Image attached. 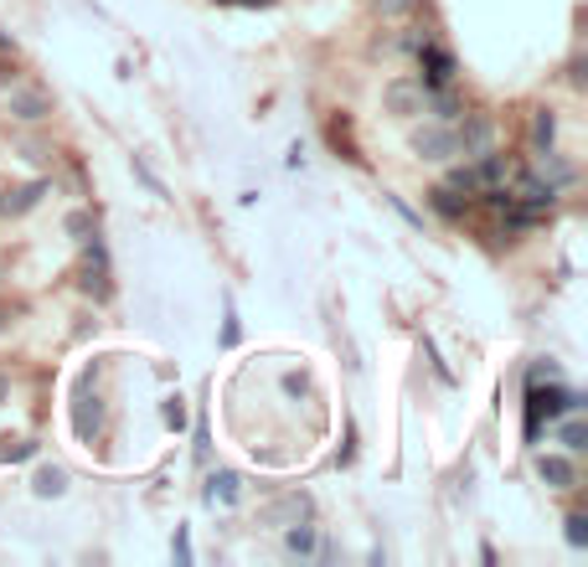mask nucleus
Returning a JSON list of instances; mask_svg holds the SVG:
<instances>
[{
	"instance_id": "nucleus-6",
	"label": "nucleus",
	"mask_w": 588,
	"mask_h": 567,
	"mask_svg": "<svg viewBox=\"0 0 588 567\" xmlns=\"http://www.w3.org/2000/svg\"><path fill=\"white\" fill-rule=\"evenodd\" d=\"M419 68H423V78H419L423 89H444V83H454V73H460V68H454V58L439 42H423L419 47Z\"/></svg>"
},
{
	"instance_id": "nucleus-25",
	"label": "nucleus",
	"mask_w": 588,
	"mask_h": 567,
	"mask_svg": "<svg viewBox=\"0 0 588 567\" xmlns=\"http://www.w3.org/2000/svg\"><path fill=\"white\" fill-rule=\"evenodd\" d=\"M217 6H269V0H217Z\"/></svg>"
},
{
	"instance_id": "nucleus-18",
	"label": "nucleus",
	"mask_w": 588,
	"mask_h": 567,
	"mask_svg": "<svg viewBox=\"0 0 588 567\" xmlns=\"http://www.w3.org/2000/svg\"><path fill=\"white\" fill-rule=\"evenodd\" d=\"M568 547H578V553L588 547V516H578V511L568 516Z\"/></svg>"
},
{
	"instance_id": "nucleus-16",
	"label": "nucleus",
	"mask_w": 588,
	"mask_h": 567,
	"mask_svg": "<svg viewBox=\"0 0 588 567\" xmlns=\"http://www.w3.org/2000/svg\"><path fill=\"white\" fill-rule=\"evenodd\" d=\"M83 295L109 299V264H104V258H99V269H89V274H83Z\"/></svg>"
},
{
	"instance_id": "nucleus-4",
	"label": "nucleus",
	"mask_w": 588,
	"mask_h": 567,
	"mask_svg": "<svg viewBox=\"0 0 588 567\" xmlns=\"http://www.w3.org/2000/svg\"><path fill=\"white\" fill-rule=\"evenodd\" d=\"M310 511H316V501H310V495L289 491V495H274L269 506L258 511V522L274 526V532H285V526H295V522H310Z\"/></svg>"
},
{
	"instance_id": "nucleus-15",
	"label": "nucleus",
	"mask_w": 588,
	"mask_h": 567,
	"mask_svg": "<svg viewBox=\"0 0 588 567\" xmlns=\"http://www.w3.org/2000/svg\"><path fill=\"white\" fill-rule=\"evenodd\" d=\"M558 444L568 449V454H578V449L588 444V433H584V423H578V413H568V423L558 429Z\"/></svg>"
},
{
	"instance_id": "nucleus-1",
	"label": "nucleus",
	"mask_w": 588,
	"mask_h": 567,
	"mask_svg": "<svg viewBox=\"0 0 588 567\" xmlns=\"http://www.w3.org/2000/svg\"><path fill=\"white\" fill-rule=\"evenodd\" d=\"M408 150H413V161H423V165H450L454 155H460V140H454V124H444V120H429V124H419V130L408 135Z\"/></svg>"
},
{
	"instance_id": "nucleus-21",
	"label": "nucleus",
	"mask_w": 588,
	"mask_h": 567,
	"mask_svg": "<svg viewBox=\"0 0 588 567\" xmlns=\"http://www.w3.org/2000/svg\"><path fill=\"white\" fill-rule=\"evenodd\" d=\"M166 423H171V429H182V423H186V408H182V398H171V403H166Z\"/></svg>"
},
{
	"instance_id": "nucleus-2",
	"label": "nucleus",
	"mask_w": 588,
	"mask_h": 567,
	"mask_svg": "<svg viewBox=\"0 0 588 567\" xmlns=\"http://www.w3.org/2000/svg\"><path fill=\"white\" fill-rule=\"evenodd\" d=\"M382 114H388V120H419L423 114L419 78H388V83H382Z\"/></svg>"
},
{
	"instance_id": "nucleus-14",
	"label": "nucleus",
	"mask_w": 588,
	"mask_h": 567,
	"mask_svg": "<svg viewBox=\"0 0 588 567\" xmlns=\"http://www.w3.org/2000/svg\"><path fill=\"white\" fill-rule=\"evenodd\" d=\"M372 11H378L382 21H408V16L423 11V0H372Z\"/></svg>"
},
{
	"instance_id": "nucleus-22",
	"label": "nucleus",
	"mask_w": 588,
	"mask_h": 567,
	"mask_svg": "<svg viewBox=\"0 0 588 567\" xmlns=\"http://www.w3.org/2000/svg\"><path fill=\"white\" fill-rule=\"evenodd\" d=\"M11 83H16V68L11 62H0V89H11Z\"/></svg>"
},
{
	"instance_id": "nucleus-12",
	"label": "nucleus",
	"mask_w": 588,
	"mask_h": 567,
	"mask_svg": "<svg viewBox=\"0 0 588 567\" xmlns=\"http://www.w3.org/2000/svg\"><path fill=\"white\" fill-rule=\"evenodd\" d=\"M532 145L537 150L558 145V109H532Z\"/></svg>"
},
{
	"instance_id": "nucleus-8",
	"label": "nucleus",
	"mask_w": 588,
	"mask_h": 567,
	"mask_svg": "<svg viewBox=\"0 0 588 567\" xmlns=\"http://www.w3.org/2000/svg\"><path fill=\"white\" fill-rule=\"evenodd\" d=\"M47 192H52V181L37 176V181H27V186H16V192L0 202V212H6V217H27L31 207H42V196H47Z\"/></svg>"
},
{
	"instance_id": "nucleus-17",
	"label": "nucleus",
	"mask_w": 588,
	"mask_h": 567,
	"mask_svg": "<svg viewBox=\"0 0 588 567\" xmlns=\"http://www.w3.org/2000/svg\"><path fill=\"white\" fill-rule=\"evenodd\" d=\"M0 460L6 464H21V460H37V444H31V439H6V449H0Z\"/></svg>"
},
{
	"instance_id": "nucleus-9",
	"label": "nucleus",
	"mask_w": 588,
	"mask_h": 567,
	"mask_svg": "<svg viewBox=\"0 0 588 567\" xmlns=\"http://www.w3.org/2000/svg\"><path fill=\"white\" fill-rule=\"evenodd\" d=\"M31 495H37V501H58V495H68V470H62V464H42V470L31 475Z\"/></svg>"
},
{
	"instance_id": "nucleus-13",
	"label": "nucleus",
	"mask_w": 588,
	"mask_h": 567,
	"mask_svg": "<svg viewBox=\"0 0 588 567\" xmlns=\"http://www.w3.org/2000/svg\"><path fill=\"white\" fill-rule=\"evenodd\" d=\"M285 547H289L295 557H310V553H316V526H310V522L285 526Z\"/></svg>"
},
{
	"instance_id": "nucleus-24",
	"label": "nucleus",
	"mask_w": 588,
	"mask_h": 567,
	"mask_svg": "<svg viewBox=\"0 0 588 567\" xmlns=\"http://www.w3.org/2000/svg\"><path fill=\"white\" fill-rule=\"evenodd\" d=\"M6 403H11V377L0 372V408H6Z\"/></svg>"
},
{
	"instance_id": "nucleus-19",
	"label": "nucleus",
	"mask_w": 588,
	"mask_h": 567,
	"mask_svg": "<svg viewBox=\"0 0 588 567\" xmlns=\"http://www.w3.org/2000/svg\"><path fill=\"white\" fill-rule=\"evenodd\" d=\"M62 227H68L73 238H89V233H93V217H89V212H68V223H62Z\"/></svg>"
},
{
	"instance_id": "nucleus-3",
	"label": "nucleus",
	"mask_w": 588,
	"mask_h": 567,
	"mask_svg": "<svg viewBox=\"0 0 588 567\" xmlns=\"http://www.w3.org/2000/svg\"><path fill=\"white\" fill-rule=\"evenodd\" d=\"M454 140H460V155H481V150L496 145V120L485 114V109H460L454 114Z\"/></svg>"
},
{
	"instance_id": "nucleus-26",
	"label": "nucleus",
	"mask_w": 588,
	"mask_h": 567,
	"mask_svg": "<svg viewBox=\"0 0 588 567\" xmlns=\"http://www.w3.org/2000/svg\"><path fill=\"white\" fill-rule=\"evenodd\" d=\"M6 330H11V310H6V305H0V336H6Z\"/></svg>"
},
{
	"instance_id": "nucleus-5",
	"label": "nucleus",
	"mask_w": 588,
	"mask_h": 567,
	"mask_svg": "<svg viewBox=\"0 0 588 567\" xmlns=\"http://www.w3.org/2000/svg\"><path fill=\"white\" fill-rule=\"evenodd\" d=\"M6 114L21 120V124H42V120H52V99H47L42 89H21V83H11V89H6Z\"/></svg>"
},
{
	"instance_id": "nucleus-7",
	"label": "nucleus",
	"mask_w": 588,
	"mask_h": 567,
	"mask_svg": "<svg viewBox=\"0 0 588 567\" xmlns=\"http://www.w3.org/2000/svg\"><path fill=\"white\" fill-rule=\"evenodd\" d=\"M537 480L547 491H578V464L568 454H537Z\"/></svg>"
},
{
	"instance_id": "nucleus-23",
	"label": "nucleus",
	"mask_w": 588,
	"mask_h": 567,
	"mask_svg": "<svg viewBox=\"0 0 588 567\" xmlns=\"http://www.w3.org/2000/svg\"><path fill=\"white\" fill-rule=\"evenodd\" d=\"M0 58H16V37H6V31H0Z\"/></svg>"
},
{
	"instance_id": "nucleus-10",
	"label": "nucleus",
	"mask_w": 588,
	"mask_h": 567,
	"mask_svg": "<svg viewBox=\"0 0 588 567\" xmlns=\"http://www.w3.org/2000/svg\"><path fill=\"white\" fill-rule=\"evenodd\" d=\"M238 495H243L238 470H217L207 480V506H238Z\"/></svg>"
},
{
	"instance_id": "nucleus-11",
	"label": "nucleus",
	"mask_w": 588,
	"mask_h": 567,
	"mask_svg": "<svg viewBox=\"0 0 588 567\" xmlns=\"http://www.w3.org/2000/svg\"><path fill=\"white\" fill-rule=\"evenodd\" d=\"M429 207H434L439 217L460 223V217L470 212V202H465V192H454V186H434V192H429Z\"/></svg>"
},
{
	"instance_id": "nucleus-20",
	"label": "nucleus",
	"mask_w": 588,
	"mask_h": 567,
	"mask_svg": "<svg viewBox=\"0 0 588 567\" xmlns=\"http://www.w3.org/2000/svg\"><path fill=\"white\" fill-rule=\"evenodd\" d=\"M171 553H176V563H192V537H186V526H182V532H176V542H171Z\"/></svg>"
}]
</instances>
